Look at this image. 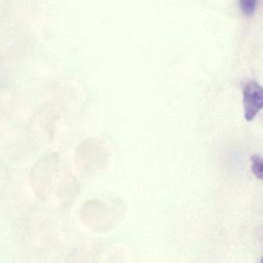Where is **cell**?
Returning <instances> with one entry per match:
<instances>
[{
	"label": "cell",
	"instance_id": "4",
	"mask_svg": "<svg viewBox=\"0 0 263 263\" xmlns=\"http://www.w3.org/2000/svg\"><path fill=\"white\" fill-rule=\"evenodd\" d=\"M239 3H240L241 9L245 15H252L256 11V5H257V2L256 1H253V0L246 1V0H244V1H241Z\"/></svg>",
	"mask_w": 263,
	"mask_h": 263
},
{
	"label": "cell",
	"instance_id": "1",
	"mask_svg": "<svg viewBox=\"0 0 263 263\" xmlns=\"http://www.w3.org/2000/svg\"><path fill=\"white\" fill-rule=\"evenodd\" d=\"M126 205L120 198L93 199L86 201L80 209L82 222L94 233L110 232L125 218Z\"/></svg>",
	"mask_w": 263,
	"mask_h": 263
},
{
	"label": "cell",
	"instance_id": "5",
	"mask_svg": "<svg viewBox=\"0 0 263 263\" xmlns=\"http://www.w3.org/2000/svg\"><path fill=\"white\" fill-rule=\"evenodd\" d=\"M262 263H263V258H262Z\"/></svg>",
	"mask_w": 263,
	"mask_h": 263
},
{
	"label": "cell",
	"instance_id": "2",
	"mask_svg": "<svg viewBox=\"0 0 263 263\" xmlns=\"http://www.w3.org/2000/svg\"><path fill=\"white\" fill-rule=\"evenodd\" d=\"M245 118L252 121L259 111L263 109V87L256 81H250L243 89Z\"/></svg>",
	"mask_w": 263,
	"mask_h": 263
},
{
	"label": "cell",
	"instance_id": "3",
	"mask_svg": "<svg viewBox=\"0 0 263 263\" xmlns=\"http://www.w3.org/2000/svg\"><path fill=\"white\" fill-rule=\"evenodd\" d=\"M252 171L256 178L263 182V157L259 154L252 156Z\"/></svg>",
	"mask_w": 263,
	"mask_h": 263
}]
</instances>
